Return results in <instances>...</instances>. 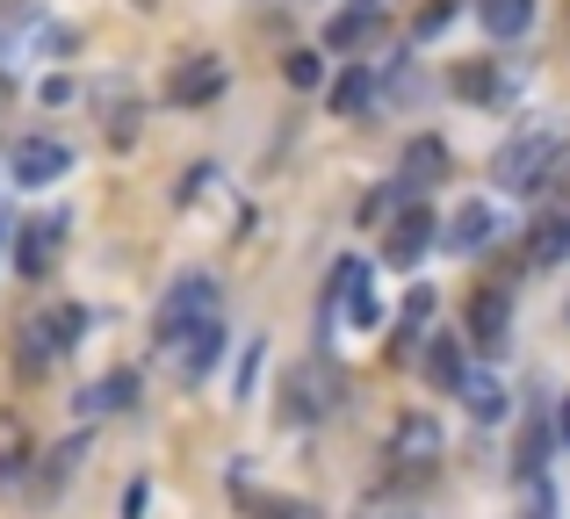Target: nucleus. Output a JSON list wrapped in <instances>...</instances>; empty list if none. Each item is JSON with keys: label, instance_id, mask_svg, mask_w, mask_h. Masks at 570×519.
Returning a JSON list of instances; mask_svg holds the SVG:
<instances>
[{"label": "nucleus", "instance_id": "obj_1", "mask_svg": "<svg viewBox=\"0 0 570 519\" xmlns=\"http://www.w3.org/2000/svg\"><path fill=\"white\" fill-rule=\"evenodd\" d=\"M563 152H570V138H563V130H528V138H513L499 159H491V181H499V188H513V196H542V188H549V173L563 167Z\"/></svg>", "mask_w": 570, "mask_h": 519}, {"label": "nucleus", "instance_id": "obj_2", "mask_svg": "<svg viewBox=\"0 0 570 519\" xmlns=\"http://www.w3.org/2000/svg\"><path fill=\"white\" fill-rule=\"evenodd\" d=\"M87 310L80 303H58V310H37V318L22 325V368H51L58 353H72V339H80Z\"/></svg>", "mask_w": 570, "mask_h": 519}, {"label": "nucleus", "instance_id": "obj_3", "mask_svg": "<svg viewBox=\"0 0 570 519\" xmlns=\"http://www.w3.org/2000/svg\"><path fill=\"white\" fill-rule=\"evenodd\" d=\"M209 318H217V281H209V275H181L167 289V303H159V347H174L188 325H209Z\"/></svg>", "mask_w": 570, "mask_h": 519}, {"label": "nucleus", "instance_id": "obj_4", "mask_svg": "<svg viewBox=\"0 0 570 519\" xmlns=\"http://www.w3.org/2000/svg\"><path fill=\"white\" fill-rule=\"evenodd\" d=\"M224 80H232V66H224V58H181V66H174V80H167V101L174 109H203V101H217L224 94Z\"/></svg>", "mask_w": 570, "mask_h": 519}, {"label": "nucleus", "instance_id": "obj_5", "mask_svg": "<svg viewBox=\"0 0 570 519\" xmlns=\"http://www.w3.org/2000/svg\"><path fill=\"white\" fill-rule=\"evenodd\" d=\"M8 173H14L22 188H51L58 173H72V152H66L58 138H22V144L8 152Z\"/></svg>", "mask_w": 570, "mask_h": 519}, {"label": "nucleus", "instance_id": "obj_6", "mask_svg": "<svg viewBox=\"0 0 570 519\" xmlns=\"http://www.w3.org/2000/svg\"><path fill=\"white\" fill-rule=\"evenodd\" d=\"M58 239H66V224H58V217H29V224L14 231V275H22V281H43V275H51V260H58Z\"/></svg>", "mask_w": 570, "mask_h": 519}, {"label": "nucleus", "instance_id": "obj_7", "mask_svg": "<svg viewBox=\"0 0 570 519\" xmlns=\"http://www.w3.org/2000/svg\"><path fill=\"white\" fill-rule=\"evenodd\" d=\"M426 246H433V217H426V202H404V210L390 217L383 260H390V267H412V260H426Z\"/></svg>", "mask_w": 570, "mask_h": 519}, {"label": "nucleus", "instance_id": "obj_8", "mask_svg": "<svg viewBox=\"0 0 570 519\" xmlns=\"http://www.w3.org/2000/svg\"><path fill=\"white\" fill-rule=\"evenodd\" d=\"M448 181V144L441 138H412V144H404V167H397V188H404V196H426V188H441Z\"/></svg>", "mask_w": 570, "mask_h": 519}, {"label": "nucleus", "instance_id": "obj_9", "mask_svg": "<svg viewBox=\"0 0 570 519\" xmlns=\"http://www.w3.org/2000/svg\"><path fill=\"white\" fill-rule=\"evenodd\" d=\"M505 325H513V296H505V289H476L470 296V347L499 353L505 347Z\"/></svg>", "mask_w": 570, "mask_h": 519}, {"label": "nucleus", "instance_id": "obj_10", "mask_svg": "<svg viewBox=\"0 0 570 519\" xmlns=\"http://www.w3.org/2000/svg\"><path fill=\"white\" fill-rule=\"evenodd\" d=\"M217 347H224V318H209V325H188L181 339L167 347V361L181 368V376H203L209 361H217Z\"/></svg>", "mask_w": 570, "mask_h": 519}, {"label": "nucleus", "instance_id": "obj_11", "mask_svg": "<svg viewBox=\"0 0 570 519\" xmlns=\"http://www.w3.org/2000/svg\"><path fill=\"white\" fill-rule=\"evenodd\" d=\"M491 239H499V217H491L484 202H462V210H455V224L441 231V246H448V253H484Z\"/></svg>", "mask_w": 570, "mask_h": 519}, {"label": "nucleus", "instance_id": "obj_12", "mask_svg": "<svg viewBox=\"0 0 570 519\" xmlns=\"http://www.w3.org/2000/svg\"><path fill=\"white\" fill-rule=\"evenodd\" d=\"M390 455H397V462H441V426L426 419V411H412V419H397V433H390Z\"/></svg>", "mask_w": 570, "mask_h": 519}, {"label": "nucleus", "instance_id": "obj_13", "mask_svg": "<svg viewBox=\"0 0 570 519\" xmlns=\"http://www.w3.org/2000/svg\"><path fill=\"white\" fill-rule=\"evenodd\" d=\"M476 22H484L499 43H513V37L534 29V0H476Z\"/></svg>", "mask_w": 570, "mask_h": 519}, {"label": "nucleus", "instance_id": "obj_14", "mask_svg": "<svg viewBox=\"0 0 570 519\" xmlns=\"http://www.w3.org/2000/svg\"><path fill=\"white\" fill-rule=\"evenodd\" d=\"M426 376L441 382V390H462V376H470V353H462V339H455V332L426 339Z\"/></svg>", "mask_w": 570, "mask_h": 519}, {"label": "nucleus", "instance_id": "obj_15", "mask_svg": "<svg viewBox=\"0 0 570 519\" xmlns=\"http://www.w3.org/2000/svg\"><path fill=\"white\" fill-rule=\"evenodd\" d=\"M333 397H340V382L325 376V368H311V376H296V382H289V419H318Z\"/></svg>", "mask_w": 570, "mask_h": 519}, {"label": "nucleus", "instance_id": "obj_16", "mask_svg": "<svg viewBox=\"0 0 570 519\" xmlns=\"http://www.w3.org/2000/svg\"><path fill=\"white\" fill-rule=\"evenodd\" d=\"M462 405H470V419H505V390H499V376H484V368H470V376H462Z\"/></svg>", "mask_w": 570, "mask_h": 519}, {"label": "nucleus", "instance_id": "obj_17", "mask_svg": "<svg viewBox=\"0 0 570 519\" xmlns=\"http://www.w3.org/2000/svg\"><path fill=\"white\" fill-rule=\"evenodd\" d=\"M368 37H376V0H362V8L325 22V43H333V51H354V43H368Z\"/></svg>", "mask_w": 570, "mask_h": 519}, {"label": "nucleus", "instance_id": "obj_18", "mask_svg": "<svg viewBox=\"0 0 570 519\" xmlns=\"http://www.w3.org/2000/svg\"><path fill=\"white\" fill-rule=\"evenodd\" d=\"M333 109L340 116H368V109H376V80H368V66H347L333 80Z\"/></svg>", "mask_w": 570, "mask_h": 519}, {"label": "nucleus", "instance_id": "obj_19", "mask_svg": "<svg viewBox=\"0 0 570 519\" xmlns=\"http://www.w3.org/2000/svg\"><path fill=\"white\" fill-rule=\"evenodd\" d=\"M130 405H138V376L130 368H116V376H101L87 390V411H130Z\"/></svg>", "mask_w": 570, "mask_h": 519}, {"label": "nucleus", "instance_id": "obj_20", "mask_svg": "<svg viewBox=\"0 0 570 519\" xmlns=\"http://www.w3.org/2000/svg\"><path fill=\"white\" fill-rule=\"evenodd\" d=\"M325 289H333V303H354V296H368V260H362V253L333 260V275H325Z\"/></svg>", "mask_w": 570, "mask_h": 519}, {"label": "nucleus", "instance_id": "obj_21", "mask_svg": "<svg viewBox=\"0 0 570 519\" xmlns=\"http://www.w3.org/2000/svg\"><path fill=\"white\" fill-rule=\"evenodd\" d=\"M570 253V210H557V217H542V224H534V260H563Z\"/></svg>", "mask_w": 570, "mask_h": 519}, {"label": "nucleus", "instance_id": "obj_22", "mask_svg": "<svg viewBox=\"0 0 570 519\" xmlns=\"http://www.w3.org/2000/svg\"><path fill=\"white\" fill-rule=\"evenodd\" d=\"M542 455H549V426L534 419V426H528V440H520V477H528V483H534V477H542V469H549Z\"/></svg>", "mask_w": 570, "mask_h": 519}, {"label": "nucleus", "instance_id": "obj_23", "mask_svg": "<svg viewBox=\"0 0 570 519\" xmlns=\"http://www.w3.org/2000/svg\"><path fill=\"white\" fill-rule=\"evenodd\" d=\"M282 80H289V87H318L325 80V58L318 51H289V58H282Z\"/></svg>", "mask_w": 570, "mask_h": 519}, {"label": "nucleus", "instance_id": "obj_24", "mask_svg": "<svg viewBox=\"0 0 570 519\" xmlns=\"http://www.w3.org/2000/svg\"><path fill=\"white\" fill-rule=\"evenodd\" d=\"M448 22H455V0H433V8L419 14V37H441Z\"/></svg>", "mask_w": 570, "mask_h": 519}, {"label": "nucleus", "instance_id": "obj_25", "mask_svg": "<svg viewBox=\"0 0 570 519\" xmlns=\"http://www.w3.org/2000/svg\"><path fill=\"white\" fill-rule=\"evenodd\" d=\"M528 491H534V506H528V519H557V498H549V483H542V477H534Z\"/></svg>", "mask_w": 570, "mask_h": 519}, {"label": "nucleus", "instance_id": "obj_26", "mask_svg": "<svg viewBox=\"0 0 570 519\" xmlns=\"http://www.w3.org/2000/svg\"><path fill=\"white\" fill-rule=\"evenodd\" d=\"M557 440L570 448V397H563V411H557Z\"/></svg>", "mask_w": 570, "mask_h": 519}, {"label": "nucleus", "instance_id": "obj_27", "mask_svg": "<svg viewBox=\"0 0 570 519\" xmlns=\"http://www.w3.org/2000/svg\"><path fill=\"white\" fill-rule=\"evenodd\" d=\"M267 519H282V512H267Z\"/></svg>", "mask_w": 570, "mask_h": 519}]
</instances>
